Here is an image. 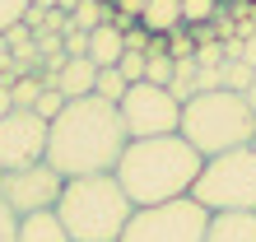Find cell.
Segmentation results:
<instances>
[{
	"instance_id": "obj_1",
	"label": "cell",
	"mask_w": 256,
	"mask_h": 242,
	"mask_svg": "<svg viewBox=\"0 0 256 242\" xmlns=\"http://www.w3.org/2000/svg\"><path fill=\"white\" fill-rule=\"evenodd\" d=\"M130 135L122 126L116 102L88 94L70 98L61 116L47 121V163L61 177H88V172H112Z\"/></svg>"
},
{
	"instance_id": "obj_2",
	"label": "cell",
	"mask_w": 256,
	"mask_h": 242,
	"mask_svg": "<svg viewBox=\"0 0 256 242\" xmlns=\"http://www.w3.org/2000/svg\"><path fill=\"white\" fill-rule=\"evenodd\" d=\"M200 168H205V158L172 130V135L130 140L116 158L112 177L122 182L130 205H163V200H177V196H191Z\"/></svg>"
},
{
	"instance_id": "obj_3",
	"label": "cell",
	"mask_w": 256,
	"mask_h": 242,
	"mask_svg": "<svg viewBox=\"0 0 256 242\" xmlns=\"http://www.w3.org/2000/svg\"><path fill=\"white\" fill-rule=\"evenodd\" d=\"M52 210L70 233V242H116L135 205L112 172H88V177H66Z\"/></svg>"
},
{
	"instance_id": "obj_4",
	"label": "cell",
	"mask_w": 256,
	"mask_h": 242,
	"mask_svg": "<svg viewBox=\"0 0 256 242\" xmlns=\"http://www.w3.org/2000/svg\"><path fill=\"white\" fill-rule=\"evenodd\" d=\"M177 135H182L200 158H214L224 149H238V144L256 140V112L233 88H210V94H196V98L182 102Z\"/></svg>"
},
{
	"instance_id": "obj_5",
	"label": "cell",
	"mask_w": 256,
	"mask_h": 242,
	"mask_svg": "<svg viewBox=\"0 0 256 242\" xmlns=\"http://www.w3.org/2000/svg\"><path fill=\"white\" fill-rule=\"evenodd\" d=\"M191 196L210 214L214 210H256V140L205 158Z\"/></svg>"
},
{
	"instance_id": "obj_6",
	"label": "cell",
	"mask_w": 256,
	"mask_h": 242,
	"mask_svg": "<svg viewBox=\"0 0 256 242\" xmlns=\"http://www.w3.org/2000/svg\"><path fill=\"white\" fill-rule=\"evenodd\" d=\"M210 210L196 196H177L163 205H135L116 242H200Z\"/></svg>"
},
{
	"instance_id": "obj_7",
	"label": "cell",
	"mask_w": 256,
	"mask_h": 242,
	"mask_svg": "<svg viewBox=\"0 0 256 242\" xmlns=\"http://www.w3.org/2000/svg\"><path fill=\"white\" fill-rule=\"evenodd\" d=\"M116 112H122V126L130 140H149V135H172L177 121H182V102H177L163 84H126L122 102H116Z\"/></svg>"
},
{
	"instance_id": "obj_8",
	"label": "cell",
	"mask_w": 256,
	"mask_h": 242,
	"mask_svg": "<svg viewBox=\"0 0 256 242\" xmlns=\"http://www.w3.org/2000/svg\"><path fill=\"white\" fill-rule=\"evenodd\" d=\"M61 186H66V177L56 172L47 158L24 163V168H5L0 172V205H5L14 219H24V214H38V210H52Z\"/></svg>"
},
{
	"instance_id": "obj_9",
	"label": "cell",
	"mask_w": 256,
	"mask_h": 242,
	"mask_svg": "<svg viewBox=\"0 0 256 242\" xmlns=\"http://www.w3.org/2000/svg\"><path fill=\"white\" fill-rule=\"evenodd\" d=\"M47 158V121L33 108H14L0 116V172Z\"/></svg>"
},
{
	"instance_id": "obj_10",
	"label": "cell",
	"mask_w": 256,
	"mask_h": 242,
	"mask_svg": "<svg viewBox=\"0 0 256 242\" xmlns=\"http://www.w3.org/2000/svg\"><path fill=\"white\" fill-rule=\"evenodd\" d=\"M200 242H256V210H214Z\"/></svg>"
},
{
	"instance_id": "obj_11",
	"label": "cell",
	"mask_w": 256,
	"mask_h": 242,
	"mask_svg": "<svg viewBox=\"0 0 256 242\" xmlns=\"http://www.w3.org/2000/svg\"><path fill=\"white\" fill-rule=\"evenodd\" d=\"M94 80H98V66L88 56H66L61 70L52 74V88H61L66 98H88L94 94Z\"/></svg>"
},
{
	"instance_id": "obj_12",
	"label": "cell",
	"mask_w": 256,
	"mask_h": 242,
	"mask_svg": "<svg viewBox=\"0 0 256 242\" xmlns=\"http://www.w3.org/2000/svg\"><path fill=\"white\" fill-rule=\"evenodd\" d=\"M14 242H70V233L61 228L56 210H38V214H24L14 224Z\"/></svg>"
},
{
	"instance_id": "obj_13",
	"label": "cell",
	"mask_w": 256,
	"mask_h": 242,
	"mask_svg": "<svg viewBox=\"0 0 256 242\" xmlns=\"http://www.w3.org/2000/svg\"><path fill=\"white\" fill-rule=\"evenodd\" d=\"M135 24H140L149 38H168L172 28H182V0H144V10H140Z\"/></svg>"
},
{
	"instance_id": "obj_14",
	"label": "cell",
	"mask_w": 256,
	"mask_h": 242,
	"mask_svg": "<svg viewBox=\"0 0 256 242\" xmlns=\"http://www.w3.org/2000/svg\"><path fill=\"white\" fill-rule=\"evenodd\" d=\"M126 52V38H122V28L116 24H98L94 33H88V60L102 70V66H116Z\"/></svg>"
},
{
	"instance_id": "obj_15",
	"label": "cell",
	"mask_w": 256,
	"mask_h": 242,
	"mask_svg": "<svg viewBox=\"0 0 256 242\" xmlns=\"http://www.w3.org/2000/svg\"><path fill=\"white\" fill-rule=\"evenodd\" d=\"M168 94H172L177 102H186V98H196V56H186V60H177V66H172V80H168Z\"/></svg>"
},
{
	"instance_id": "obj_16",
	"label": "cell",
	"mask_w": 256,
	"mask_h": 242,
	"mask_svg": "<svg viewBox=\"0 0 256 242\" xmlns=\"http://www.w3.org/2000/svg\"><path fill=\"white\" fill-rule=\"evenodd\" d=\"M108 19H112V5H98V0H80V5L70 10V24L84 28V33H94V28L108 24Z\"/></svg>"
},
{
	"instance_id": "obj_17",
	"label": "cell",
	"mask_w": 256,
	"mask_h": 242,
	"mask_svg": "<svg viewBox=\"0 0 256 242\" xmlns=\"http://www.w3.org/2000/svg\"><path fill=\"white\" fill-rule=\"evenodd\" d=\"M42 74H14V84H10V98H14V108H33L38 94H42Z\"/></svg>"
},
{
	"instance_id": "obj_18",
	"label": "cell",
	"mask_w": 256,
	"mask_h": 242,
	"mask_svg": "<svg viewBox=\"0 0 256 242\" xmlns=\"http://www.w3.org/2000/svg\"><path fill=\"white\" fill-rule=\"evenodd\" d=\"M94 94H98V98H108V102H122V94H126L122 70H116V66H102V70H98V80H94Z\"/></svg>"
},
{
	"instance_id": "obj_19",
	"label": "cell",
	"mask_w": 256,
	"mask_h": 242,
	"mask_svg": "<svg viewBox=\"0 0 256 242\" xmlns=\"http://www.w3.org/2000/svg\"><path fill=\"white\" fill-rule=\"evenodd\" d=\"M214 14H219V0H182V28L214 24Z\"/></svg>"
},
{
	"instance_id": "obj_20",
	"label": "cell",
	"mask_w": 256,
	"mask_h": 242,
	"mask_svg": "<svg viewBox=\"0 0 256 242\" xmlns=\"http://www.w3.org/2000/svg\"><path fill=\"white\" fill-rule=\"evenodd\" d=\"M256 80V70L247 66V60H224V88H233V94H247Z\"/></svg>"
},
{
	"instance_id": "obj_21",
	"label": "cell",
	"mask_w": 256,
	"mask_h": 242,
	"mask_svg": "<svg viewBox=\"0 0 256 242\" xmlns=\"http://www.w3.org/2000/svg\"><path fill=\"white\" fill-rule=\"evenodd\" d=\"M172 66H177V60H172L168 52H149V66H144V84H163V88H168V80H172Z\"/></svg>"
},
{
	"instance_id": "obj_22",
	"label": "cell",
	"mask_w": 256,
	"mask_h": 242,
	"mask_svg": "<svg viewBox=\"0 0 256 242\" xmlns=\"http://www.w3.org/2000/svg\"><path fill=\"white\" fill-rule=\"evenodd\" d=\"M66 102H70V98L61 94V88H52V84H47V88H42V94H38L33 112H38L42 121H56V116H61V108H66Z\"/></svg>"
},
{
	"instance_id": "obj_23",
	"label": "cell",
	"mask_w": 256,
	"mask_h": 242,
	"mask_svg": "<svg viewBox=\"0 0 256 242\" xmlns=\"http://www.w3.org/2000/svg\"><path fill=\"white\" fill-rule=\"evenodd\" d=\"M144 66H149V52H122V60H116V70H122L126 84H140L144 80Z\"/></svg>"
},
{
	"instance_id": "obj_24",
	"label": "cell",
	"mask_w": 256,
	"mask_h": 242,
	"mask_svg": "<svg viewBox=\"0 0 256 242\" xmlns=\"http://www.w3.org/2000/svg\"><path fill=\"white\" fill-rule=\"evenodd\" d=\"M163 52H168L172 60H186V56H196V38L186 33V28H172V33L163 38Z\"/></svg>"
},
{
	"instance_id": "obj_25",
	"label": "cell",
	"mask_w": 256,
	"mask_h": 242,
	"mask_svg": "<svg viewBox=\"0 0 256 242\" xmlns=\"http://www.w3.org/2000/svg\"><path fill=\"white\" fill-rule=\"evenodd\" d=\"M24 10H28V0H0V33L24 19Z\"/></svg>"
},
{
	"instance_id": "obj_26",
	"label": "cell",
	"mask_w": 256,
	"mask_h": 242,
	"mask_svg": "<svg viewBox=\"0 0 256 242\" xmlns=\"http://www.w3.org/2000/svg\"><path fill=\"white\" fill-rule=\"evenodd\" d=\"M122 38H126V52H149V42H154V38H149V33H144L140 24H130L126 33H122Z\"/></svg>"
},
{
	"instance_id": "obj_27",
	"label": "cell",
	"mask_w": 256,
	"mask_h": 242,
	"mask_svg": "<svg viewBox=\"0 0 256 242\" xmlns=\"http://www.w3.org/2000/svg\"><path fill=\"white\" fill-rule=\"evenodd\" d=\"M14 224H19V219H14L10 210L0 205V242H14Z\"/></svg>"
},
{
	"instance_id": "obj_28",
	"label": "cell",
	"mask_w": 256,
	"mask_h": 242,
	"mask_svg": "<svg viewBox=\"0 0 256 242\" xmlns=\"http://www.w3.org/2000/svg\"><path fill=\"white\" fill-rule=\"evenodd\" d=\"M242 60H247V66H252V70H256V33H252V38L242 42Z\"/></svg>"
},
{
	"instance_id": "obj_29",
	"label": "cell",
	"mask_w": 256,
	"mask_h": 242,
	"mask_svg": "<svg viewBox=\"0 0 256 242\" xmlns=\"http://www.w3.org/2000/svg\"><path fill=\"white\" fill-rule=\"evenodd\" d=\"M14 112V98H10V84H0V116Z\"/></svg>"
},
{
	"instance_id": "obj_30",
	"label": "cell",
	"mask_w": 256,
	"mask_h": 242,
	"mask_svg": "<svg viewBox=\"0 0 256 242\" xmlns=\"http://www.w3.org/2000/svg\"><path fill=\"white\" fill-rule=\"evenodd\" d=\"M242 98H247V108L256 112V80H252V88H247V94H242Z\"/></svg>"
},
{
	"instance_id": "obj_31",
	"label": "cell",
	"mask_w": 256,
	"mask_h": 242,
	"mask_svg": "<svg viewBox=\"0 0 256 242\" xmlns=\"http://www.w3.org/2000/svg\"><path fill=\"white\" fill-rule=\"evenodd\" d=\"M33 10H56V0H28Z\"/></svg>"
}]
</instances>
